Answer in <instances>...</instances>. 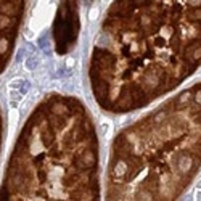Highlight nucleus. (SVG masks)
I'll return each mask as SVG.
<instances>
[{"instance_id":"1","label":"nucleus","mask_w":201,"mask_h":201,"mask_svg":"<svg viewBox=\"0 0 201 201\" xmlns=\"http://www.w3.org/2000/svg\"><path fill=\"white\" fill-rule=\"evenodd\" d=\"M21 85H24L23 79H13V81L8 82V90H15V89H21Z\"/></svg>"}]
</instances>
